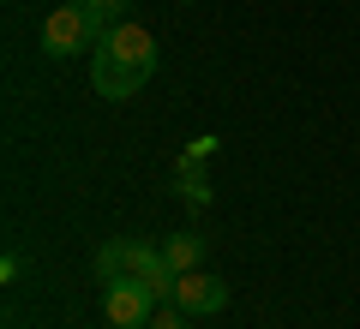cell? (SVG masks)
Returning <instances> with one entry per match:
<instances>
[{
    "mask_svg": "<svg viewBox=\"0 0 360 329\" xmlns=\"http://www.w3.org/2000/svg\"><path fill=\"white\" fill-rule=\"evenodd\" d=\"M18 276H25V257L6 252V257H0V281H18Z\"/></svg>",
    "mask_w": 360,
    "mask_h": 329,
    "instance_id": "cell-11",
    "label": "cell"
},
{
    "mask_svg": "<svg viewBox=\"0 0 360 329\" xmlns=\"http://www.w3.org/2000/svg\"><path fill=\"white\" fill-rule=\"evenodd\" d=\"M162 257L174 276H186V269H205V234H168L162 240Z\"/></svg>",
    "mask_w": 360,
    "mask_h": 329,
    "instance_id": "cell-7",
    "label": "cell"
},
{
    "mask_svg": "<svg viewBox=\"0 0 360 329\" xmlns=\"http://www.w3.org/2000/svg\"><path fill=\"white\" fill-rule=\"evenodd\" d=\"M180 6H186V0H180Z\"/></svg>",
    "mask_w": 360,
    "mask_h": 329,
    "instance_id": "cell-12",
    "label": "cell"
},
{
    "mask_svg": "<svg viewBox=\"0 0 360 329\" xmlns=\"http://www.w3.org/2000/svg\"><path fill=\"white\" fill-rule=\"evenodd\" d=\"M84 6H90V30H96V42H108L115 25H120V13H127L132 0H84Z\"/></svg>",
    "mask_w": 360,
    "mask_h": 329,
    "instance_id": "cell-8",
    "label": "cell"
},
{
    "mask_svg": "<svg viewBox=\"0 0 360 329\" xmlns=\"http://www.w3.org/2000/svg\"><path fill=\"white\" fill-rule=\"evenodd\" d=\"M174 198L186 203V210H210L217 186L205 180V162H198V156H180V162H174Z\"/></svg>",
    "mask_w": 360,
    "mask_h": 329,
    "instance_id": "cell-6",
    "label": "cell"
},
{
    "mask_svg": "<svg viewBox=\"0 0 360 329\" xmlns=\"http://www.w3.org/2000/svg\"><path fill=\"white\" fill-rule=\"evenodd\" d=\"M150 72H156V36L144 25H115V36L96 42V54H90V84L103 102L139 96L150 84Z\"/></svg>",
    "mask_w": 360,
    "mask_h": 329,
    "instance_id": "cell-1",
    "label": "cell"
},
{
    "mask_svg": "<svg viewBox=\"0 0 360 329\" xmlns=\"http://www.w3.org/2000/svg\"><path fill=\"white\" fill-rule=\"evenodd\" d=\"M168 305H180L186 317H217V311H229V281L210 276V269H186L174 281V300Z\"/></svg>",
    "mask_w": 360,
    "mask_h": 329,
    "instance_id": "cell-5",
    "label": "cell"
},
{
    "mask_svg": "<svg viewBox=\"0 0 360 329\" xmlns=\"http://www.w3.org/2000/svg\"><path fill=\"white\" fill-rule=\"evenodd\" d=\"M103 317L115 329H150L156 317V293L144 288V281L120 276V281H103Z\"/></svg>",
    "mask_w": 360,
    "mask_h": 329,
    "instance_id": "cell-4",
    "label": "cell"
},
{
    "mask_svg": "<svg viewBox=\"0 0 360 329\" xmlns=\"http://www.w3.org/2000/svg\"><path fill=\"white\" fill-rule=\"evenodd\" d=\"M90 42H96V30H90V6L84 0L54 6L49 25H42V54H49V60H72V54H84Z\"/></svg>",
    "mask_w": 360,
    "mask_h": 329,
    "instance_id": "cell-3",
    "label": "cell"
},
{
    "mask_svg": "<svg viewBox=\"0 0 360 329\" xmlns=\"http://www.w3.org/2000/svg\"><path fill=\"white\" fill-rule=\"evenodd\" d=\"M96 276H103V281L132 276V281H144L156 300H174V281H180L174 269H168L162 246H144V240H108L103 252H96Z\"/></svg>",
    "mask_w": 360,
    "mask_h": 329,
    "instance_id": "cell-2",
    "label": "cell"
},
{
    "mask_svg": "<svg viewBox=\"0 0 360 329\" xmlns=\"http://www.w3.org/2000/svg\"><path fill=\"white\" fill-rule=\"evenodd\" d=\"M217 144H222L217 132H198V138L186 144V156H198V162H210V156H217Z\"/></svg>",
    "mask_w": 360,
    "mask_h": 329,
    "instance_id": "cell-9",
    "label": "cell"
},
{
    "mask_svg": "<svg viewBox=\"0 0 360 329\" xmlns=\"http://www.w3.org/2000/svg\"><path fill=\"white\" fill-rule=\"evenodd\" d=\"M150 329H186V311H180V305H168V311L150 317Z\"/></svg>",
    "mask_w": 360,
    "mask_h": 329,
    "instance_id": "cell-10",
    "label": "cell"
}]
</instances>
